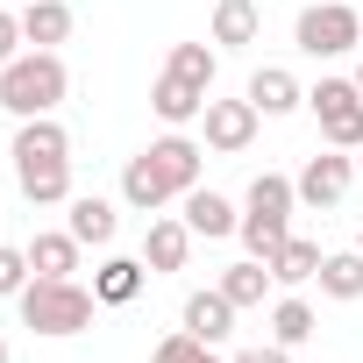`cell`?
<instances>
[{
    "mask_svg": "<svg viewBox=\"0 0 363 363\" xmlns=\"http://www.w3.org/2000/svg\"><path fill=\"white\" fill-rule=\"evenodd\" d=\"M200 186V143L193 135H157L150 150H135L128 157V171H121V200L135 207V214H157L164 200H186Z\"/></svg>",
    "mask_w": 363,
    "mask_h": 363,
    "instance_id": "1",
    "label": "cell"
},
{
    "mask_svg": "<svg viewBox=\"0 0 363 363\" xmlns=\"http://www.w3.org/2000/svg\"><path fill=\"white\" fill-rule=\"evenodd\" d=\"M15 306H22V328L65 342V335H86V328H93L100 292H86L79 278H29V285L15 292Z\"/></svg>",
    "mask_w": 363,
    "mask_h": 363,
    "instance_id": "2",
    "label": "cell"
},
{
    "mask_svg": "<svg viewBox=\"0 0 363 363\" xmlns=\"http://www.w3.org/2000/svg\"><path fill=\"white\" fill-rule=\"evenodd\" d=\"M65 86H72V72H65L57 50H22L15 65H0V107H8L15 121H29V114H57Z\"/></svg>",
    "mask_w": 363,
    "mask_h": 363,
    "instance_id": "3",
    "label": "cell"
},
{
    "mask_svg": "<svg viewBox=\"0 0 363 363\" xmlns=\"http://www.w3.org/2000/svg\"><path fill=\"white\" fill-rule=\"evenodd\" d=\"M292 43H299L306 57H349V50L363 43V15L349 8V0H320V8H306V15H299Z\"/></svg>",
    "mask_w": 363,
    "mask_h": 363,
    "instance_id": "4",
    "label": "cell"
},
{
    "mask_svg": "<svg viewBox=\"0 0 363 363\" xmlns=\"http://www.w3.org/2000/svg\"><path fill=\"white\" fill-rule=\"evenodd\" d=\"M306 107L320 114V143L328 150H363V93H356V79H320L306 93Z\"/></svg>",
    "mask_w": 363,
    "mask_h": 363,
    "instance_id": "5",
    "label": "cell"
},
{
    "mask_svg": "<svg viewBox=\"0 0 363 363\" xmlns=\"http://www.w3.org/2000/svg\"><path fill=\"white\" fill-rule=\"evenodd\" d=\"M292 186H299V207H320V214H328V207H342L349 186H356V157H349V150H320V157L299 164Z\"/></svg>",
    "mask_w": 363,
    "mask_h": 363,
    "instance_id": "6",
    "label": "cell"
},
{
    "mask_svg": "<svg viewBox=\"0 0 363 363\" xmlns=\"http://www.w3.org/2000/svg\"><path fill=\"white\" fill-rule=\"evenodd\" d=\"M257 100L242 93V100H207V114H200V128H207V150H221V157H242L250 143H257Z\"/></svg>",
    "mask_w": 363,
    "mask_h": 363,
    "instance_id": "7",
    "label": "cell"
},
{
    "mask_svg": "<svg viewBox=\"0 0 363 363\" xmlns=\"http://www.w3.org/2000/svg\"><path fill=\"white\" fill-rule=\"evenodd\" d=\"M178 328H186V335H200V342H228L235 335V299L221 292V285H207V292H193L186 299V313H178Z\"/></svg>",
    "mask_w": 363,
    "mask_h": 363,
    "instance_id": "8",
    "label": "cell"
},
{
    "mask_svg": "<svg viewBox=\"0 0 363 363\" xmlns=\"http://www.w3.org/2000/svg\"><path fill=\"white\" fill-rule=\"evenodd\" d=\"M65 157H72V135L57 114H29L15 128V164H65Z\"/></svg>",
    "mask_w": 363,
    "mask_h": 363,
    "instance_id": "9",
    "label": "cell"
},
{
    "mask_svg": "<svg viewBox=\"0 0 363 363\" xmlns=\"http://www.w3.org/2000/svg\"><path fill=\"white\" fill-rule=\"evenodd\" d=\"M186 257H193V228H186V214H157L150 221V235H143V264H150V278L157 271H186Z\"/></svg>",
    "mask_w": 363,
    "mask_h": 363,
    "instance_id": "10",
    "label": "cell"
},
{
    "mask_svg": "<svg viewBox=\"0 0 363 363\" xmlns=\"http://www.w3.org/2000/svg\"><path fill=\"white\" fill-rule=\"evenodd\" d=\"M79 250H86V242H79L72 228H43V235H29V271H36V278H72V271H79Z\"/></svg>",
    "mask_w": 363,
    "mask_h": 363,
    "instance_id": "11",
    "label": "cell"
},
{
    "mask_svg": "<svg viewBox=\"0 0 363 363\" xmlns=\"http://www.w3.org/2000/svg\"><path fill=\"white\" fill-rule=\"evenodd\" d=\"M15 186L29 207H65L72 200V157L65 164H15Z\"/></svg>",
    "mask_w": 363,
    "mask_h": 363,
    "instance_id": "12",
    "label": "cell"
},
{
    "mask_svg": "<svg viewBox=\"0 0 363 363\" xmlns=\"http://www.w3.org/2000/svg\"><path fill=\"white\" fill-rule=\"evenodd\" d=\"M207 100H214V93H200V86H186V79H171V72L150 86V107H157V121H171V128L200 121V114H207Z\"/></svg>",
    "mask_w": 363,
    "mask_h": 363,
    "instance_id": "13",
    "label": "cell"
},
{
    "mask_svg": "<svg viewBox=\"0 0 363 363\" xmlns=\"http://www.w3.org/2000/svg\"><path fill=\"white\" fill-rule=\"evenodd\" d=\"M186 228H193V235H207V242H221V235H235V228H242V214H235L221 193L193 186V193H186Z\"/></svg>",
    "mask_w": 363,
    "mask_h": 363,
    "instance_id": "14",
    "label": "cell"
},
{
    "mask_svg": "<svg viewBox=\"0 0 363 363\" xmlns=\"http://www.w3.org/2000/svg\"><path fill=\"white\" fill-rule=\"evenodd\" d=\"M65 207H72V221H65V228H72L86 250H107V242H114V228H121V221H114V207H107L100 193H72Z\"/></svg>",
    "mask_w": 363,
    "mask_h": 363,
    "instance_id": "15",
    "label": "cell"
},
{
    "mask_svg": "<svg viewBox=\"0 0 363 363\" xmlns=\"http://www.w3.org/2000/svg\"><path fill=\"white\" fill-rule=\"evenodd\" d=\"M250 100H257V114H292V107H306V93H299V79H292L285 65L250 72Z\"/></svg>",
    "mask_w": 363,
    "mask_h": 363,
    "instance_id": "16",
    "label": "cell"
},
{
    "mask_svg": "<svg viewBox=\"0 0 363 363\" xmlns=\"http://www.w3.org/2000/svg\"><path fill=\"white\" fill-rule=\"evenodd\" d=\"M292 207H299V186H292V178H278V171H257V178H250V200H242V214L292 221Z\"/></svg>",
    "mask_w": 363,
    "mask_h": 363,
    "instance_id": "17",
    "label": "cell"
},
{
    "mask_svg": "<svg viewBox=\"0 0 363 363\" xmlns=\"http://www.w3.org/2000/svg\"><path fill=\"white\" fill-rule=\"evenodd\" d=\"M22 36H29V50H57L72 36V8L65 0H29L22 8Z\"/></svg>",
    "mask_w": 363,
    "mask_h": 363,
    "instance_id": "18",
    "label": "cell"
},
{
    "mask_svg": "<svg viewBox=\"0 0 363 363\" xmlns=\"http://www.w3.org/2000/svg\"><path fill=\"white\" fill-rule=\"evenodd\" d=\"M143 257H107L100 271H93V292H100V306H128L135 292H143Z\"/></svg>",
    "mask_w": 363,
    "mask_h": 363,
    "instance_id": "19",
    "label": "cell"
},
{
    "mask_svg": "<svg viewBox=\"0 0 363 363\" xmlns=\"http://www.w3.org/2000/svg\"><path fill=\"white\" fill-rule=\"evenodd\" d=\"M257 36H264L257 0H221V8H214V43H221V50H242V43H257Z\"/></svg>",
    "mask_w": 363,
    "mask_h": 363,
    "instance_id": "20",
    "label": "cell"
},
{
    "mask_svg": "<svg viewBox=\"0 0 363 363\" xmlns=\"http://www.w3.org/2000/svg\"><path fill=\"white\" fill-rule=\"evenodd\" d=\"M320 292L328 299H363V250H335V257H320Z\"/></svg>",
    "mask_w": 363,
    "mask_h": 363,
    "instance_id": "21",
    "label": "cell"
},
{
    "mask_svg": "<svg viewBox=\"0 0 363 363\" xmlns=\"http://www.w3.org/2000/svg\"><path fill=\"white\" fill-rule=\"evenodd\" d=\"M271 278H278V285H306V278H320V242L285 235V250L271 257Z\"/></svg>",
    "mask_w": 363,
    "mask_h": 363,
    "instance_id": "22",
    "label": "cell"
},
{
    "mask_svg": "<svg viewBox=\"0 0 363 363\" xmlns=\"http://www.w3.org/2000/svg\"><path fill=\"white\" fill-rule=\"evenodd\" d=\"M264 285H271V264H257V257H242V264H228V271H221V292L235 299V313L264 306Z\"/></svg>",
    "mask_w": 363,
    "mask_h": 363,
    "instance_id": "23",
    "label": "cell"
},
{
    "mask_svg": "<svg viewBox=\"0 0 363 363\" xmlns=\"http://www.w3.org/2000/svg\"><path fill=\"white\" fill-rule=\"evenodd\" d=\"M171 79H186V86H200V93H214V72H221V57L207 50V43H171V65H164Z\"/></svg>",
    "mask_w": 363,
    "mask_h": 363,
    "instance_id": "24",
    "label": "cell"
},
{
    "mask_svg": "<svg viewBox=\"0 0 363 363\" xmlns=\"http://www.w3.org/2000/svg\"><path fill=\"white\" fill-rule=\"evenodd\" d=\"M306 335H313V306H306V299H278V306H271V342L299 349Z\"/></svg>",
    "mask_w": 363,
    "mask_h": 363,
    "instance_id": "25",
    "label": "cell"
},
{
    "mask_svg": "<svg viewBox=\"0 0 363 363\" xmlns=\"http://www.w3.org/2000/svg\"><path fill=\"white\" fill-rule=\"evenodd\" d=\"M150 363H221V356H214V342H200V335L178 328V335H164V342H157V356H150Z\"/></svg>",
    "mask_w": 363,
    "mask_h": 363,
    "instance_id": "26",
    "label": "cell"
},
{
    "mask_svg": "<svg viewBox=\"0 0 363 363\" xmlns=\"http://www.w3.org/2000/svg\"><path fill=\"white\" fill-rule=\"evenodd\" d=\"M29 278H36V271H29V250H8V242H0V299H15Z\"/></svg>",
    "mask_w": 363,
    "mask_h": 363,
    "instance_id": "27",
    "label": "cell"
},
{
    "mask_svg": "<svg viewBox=\"0 0 363 363\" xmlns=\"http://www.w3.org/2000/svg\"><path fill=\"white\" fill-rule=\"evenodd\" d=\"M22 43H29V36H22V15H0V65H15Z\"/></svg>",
    "mask_w": 363,
    "mask_h": 363,
    "instance_id": "28",
    "label": "cell"
},
{
    "mask_svg": "<svg viewBox=\"0 0 363 363\" xmlns=\"http://www.w3.org/2000/svg\"><path fill=\"white\" fill-rule=\"evenodd\" d=\"M235 363H292V349H285V342H264V349H242Z\"/></svg>",
    "mask_w": 363,
    "mask_h": 363,
    "instance_id": "29",
    "label": "cell"
},
{
    "mask_svg": "<svg viewBox=\"0 0 363 363\" xmlns=\"http://www.w3.org/2000/svg\"><path fill=\"white\" fill-rule=\"evenodd\" d=\"M0 363H15V356H8V342H0Z\"/></svg>",
    "mask_w": 363,
    "mask_h": 363,
    "instance_id": "30",
    "label": "cell"
},
{
    "mask_svg": "<svg viewBox=\"0 0 363 363\" xmlns=\"http://www.w3.org/2000/svg\"><path fill=\"white\" fill-rule=\"evenodd\" d=\"M356 93H363V65H356Z\"/></svg>",
    "mask_w": 363,
    "mask_h": 363,
    "instance_id": "31",
    "label": "cell"
},
{
    "mask_svg": "<svg viewBox=\"0 0 363 363\" xmlns=\"http://www.w3.org/2000/svg\"><path fill=\"white\" fill-rule=\"evenodd\" d=\"M356 178H363V150H356Z\"/></svg>",
    "mask_w": 363,
    "mask_h": 363,
    "instance_id": "32",
    "label": "cell"
},
{
    "mask_svg": "<svg viewBox=\"0 0 363 363\" xmlns=\"http://www.w3.org/2000/svg\"><path fill=\"white\" fill-rule=\"evenodd\" d=\"M356 250H363V235H356Z\"/></svg>",
    "mask_w": 363,
    "mask_h": 363,
    "instance_id": "33",
    "label": "cell"
}]
</instances>
